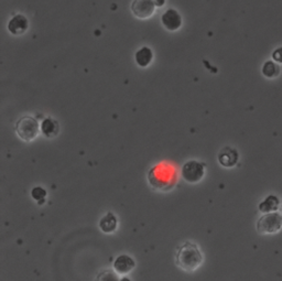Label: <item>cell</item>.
<instances>
[{
	"label": "cell",
	"mask_w": 282,
	"mask_h": 281,
	"mask_svg": "<svg viewBox=\"0 0 282 281\" xmlns=\"http://www.w3.org/2000/svg\"><path fill=\"white\" fill-rule=\"evenodd\" d=\"M256 228L260 235L277 234L282 229V214L279 212H272L263 214L257 221Z\"/></svg>",
	"instance_id": "cell-4"
},
{
	"label": "cell",
	"mask_w": 282,
	"mask_h": 281,
	"mask_svg": "<svg viewBox=\"0 0 282 281\" xmlns=\"http://www.w3.org/2000/svg\"><path fill=\"white\" fill-rule=\"evenodd\" d=\"M7 28L13 36H22L29 28V21L24 15H16L9 20Z\"/></svg>",
	"instance_id": "cell-9"
},
{
	"label": "cell",
	"mask_w": 282,
	"mask_h": 281,
	"mask_svg": "<svg viewBox=\"0 0 282 281\" xmlns=\"http://www.w3.org/2000/svg\"><path fill=\"white\" fill-rule=\"evenodd\" d=\"M96 281H120V279L118 278V274L116 271H112L110 269H106V270L101 271Z\"/></svg>",
	"instance_id": "cell-17"
},
{
	"label": "cell",
	"mask_w": 282,
	"mask_h": 281,
	"mask_svg": "<svg viewBox=\"0 0 282 281\" xmlns=\"http://www.w3.org/2000/svg\"><path fill=\"white\" fill-rule=\"evenodd\" d=\"M148 181L152 188L157 191H170L177 181L176 171L173 168L157 166L148 173Z\"/></svg>",
	"instance_id": "cell-2"
},
{
	"label": "cell",
	"mask_w": 282,
	"mask_h": 281,
	"mask_svg": "<svg viewBox=\"0 0 282 281\" xmlns=\"http://www.w3.org/2000/svg\"><path fill=\"white\" fill-rule=\"evenodd\" d=\"M177 266L184 271H195L203 262V255L197 245L187 241L179 247L176 256Z\"/></svg>",
	"instance_id": "cell-1"
},
{
	"label": "cell",
	"mask_w": 282,
	"mask_h": 281,
	"mask_svg": "<svg viewBox=\"0 0 282 281\" xmlns=\"http://www.w3.org/2000/svg\"><path fill=\"white\" fill-rule=\"evenodd\" d=\"M272 60L278 64H282V47L275 49L272 52Z\"/></svg>",
	"instance_id": "cell-18"
},
{
	"label": "cell",
	"mask_w": 282,
	"mask_h": 281,
	"mask_svg": "<svg viewBox=\"0 0 282 281\" xmlns=\"http://www.w3.org/2000/svg\"><path fill=\"white\" fill-rule=\"evenodd\" d=\"M31 196L32 199L38 202L39 205H42L46 202L47 198V191L41 187H37L31 191Z\"/></svg>",
	"instance_id": "cell-16"
},
{
	"label": "cell",
	"mask_w": 282,
	"mask_h": 281,
	"mask_svg": "<svg viewBox=\"0 0 282 281\" xmlns=\"http://www.w3.org/2000/svg\"><path fill=\"white\" fill-rule=\"evenodd\" d=\"M154 2L157 7H162V6L166 4V0H154Z\"/></svg>",
	"instance_id": "cell-19"
},
{
	"label": "cell",
	"mask_w": 282,
	"mask_h": 281,
	"mask_svg": "<svg viewBox=\"0 0 282 281\" xmlns=\"http://www.w3.org/2000/svg\"><path fill=\"white\" fill-rule=\"evenodd\" d=\"M112 266H114V270L118 274H122L123 276V274H127L132 270L134 266H136V262L130 256L120 255L116 258Z\"/></svg>",
	"instance_id": "cell-10"
},
{
	"label": "cell",
	"mask_w": 282,
	"mask_h": 281,
	"mask_svg": "<svg viewBox=\"0 0 282 281\" xmlns=\"http://www.w3.org/2000/svg\"><path fill=\"white\" fill-rule=\"evenodd\" d=\"M152 60H154V53L148 47H143L134 54V61L140 67H147L151 63Z\"/></svg>",
	"instance_id": "cell-14"
},
{
	"label": "cell",
	"mask_w": 282,
	"mask_h": 281,
	"mask_svg": "<svg viewBox=\"0 0 282 281\" xmlns=\"http://www.w3.org/2000/svg\"><path fill=\"white\" fill-rule=\"evenodd\" d=\"M120 281H131V280L129 279L128 277H123V278H121V279H120Z\"/></svg>",
	"instance_id": "cell-20"
},
{
	"label": "cell",
	"mask_w": 282,
	"mask_h": 281,
	"mask_svg": "<svg viewBox=\"0 0 282 281\" xmlns=\"http://www.w3.org/2000/svg\"><path fill=\"white\" fill-rule=\"evenodd\" d=\"M156 7L154 0H133L131 13L138 19H148L154 16Z\"/></svg>",
	"instance_id": "cell-6"
},
{
	"label": "cell",
	"mask_w": 282,
	"mask_h": 281,
	"mask_svg": "<svg viewBox=\"0 0 282 281\" xmlns=\"http://www.w3.org/2000/svg\"><path fill=\"white\" fill-rule=\"evenodd\" d=\"M15 130L22 142L31 143L39 136L41 126L39 125L36 118L31 116H24L16 122Z\"/></svg>",
	"instance_id": "cell-3"
},
{
	"label": "cell",
	"mask_w": 282,
	"mask_h": 281,
	"mask_svg": "<svg viewBox=\"0 0 282 281\" xmlns=\"http://www.w3.org/2000/svg\"><path fill=\"white\" fill-rule=\"evenodd\" d=\"M261 73L262 75L269 78V80H272V78L278 77L281 73V69L279 64L277 62H274L273 60H269L267 62H264L263 65H262V69H261Z\"/></svg>",
	"instance_id": "cell-15"
},
{
	"label": "cell",
	"mask_w": 282,
	"mask_h": 281,
	"mask_svg": "<svg viewBox=\"0 0 282 281\" xmlns=\"http://www.w3.org/2000/svg\"><path fill=\"white\" fill-rule=\"evenodd\" d=\"M98 226L100 230L105 234H111L114 233L117 229L118 226V221L117 217L112 212H108L106 215L100 218V221L98 223Z\"/></svg>",
	"instance_id": "cell-12"
},
{
	"label": "cell",
	"mask_w": 282,
	"mask_h": 281,
	"mask_svg": "<svg viewBox=\"0 0 282 281\" xmlns=\"http://www.w3.org/2000/svg\"><path fill=\"white\" fill-rule=\"evenodd\" d=\"M41 132L47 138H55L60 132V125L53 118H46L41 123Z\"/></svg>",
	"instance_id": "cell-13"
},
{
	"label": "cell",
	"mask_w": 282,
	"mask_h": 281,
	"mask_svg": "<svg viewBox=\"0 0 282 281\" xmlns=\"http://www.w3.org/2000/svg\"><path fill=\"white\" fill-rule=\"evenodd\" d=\"M280 207V200L277 195L269 194L267 198H264L258 205V210L263 214L267 213L277 212Z\"/></svg>",
	"instance_id": "cell-11"
},
{
	"label": "cell",
	"mask_w": 282,
	"mask_h": 281,
	"mask_svg": "<svg viewBox=\"0 0 282 281\" xmlns=\"http://www.w3.org/2000/svg\"><path fill=\"white\" fill-rule=\"evenodd\" d=\"M161 22L167 30L177 31L182 26V17L177 10L168 9L161 16Z\"/></svg>",
	"instance_id": "cell-7"
},
{
	"label": "cell",
	"mask_w": 282,
	"mask_h": 281,
	"mask_svg": "<svg viewBox=\"0 0 282 281\" xmlns=\"http://www.w3.org/2000/svg\"><path fill=\"white\" fill-rule=\"evenodd\" d=\"M239 160L238 151L232 147H225L218 154V162L224 168H234Z\"/></svg>",
	"instance_id": "cell-8"
},
{
	"label": "cell",
	"mask_w": 282,
	"mask_h": 281,
	"mask_svg": "<svg viewBox=\"0 0 282 281\" xmlns=\"http://www.w3.org/2000/svg\"><path fill=\"white\" fill-rule=\"evenodd\" d=\"M182 178L190 184L199 183L205 176V165L202 162L191 160L182 167Z\"/></svg>",
	"instance_id": "cell-5"
}]
</instances>
